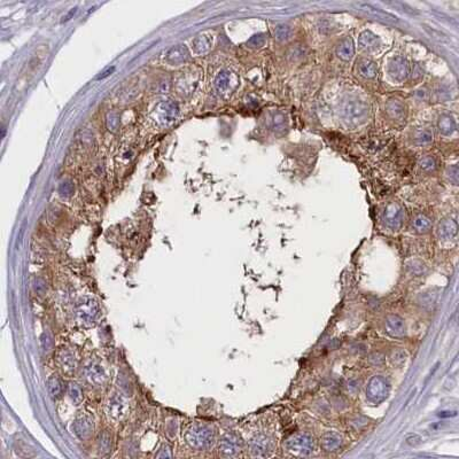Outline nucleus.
I'll list each match as a JSON object with an SVG mask.
<instances>
[{"mask_svg": "<svg viewBox=\"0 0 459 459\" xmlns=\"http://www.w3.org/2000/svg\"><path fill=\"white\" fill-rule=\"evenodd\" d=\"M185 441L192 449L203 451L209 449L215 443V430L207 424H192L184 434Z\"/></svg>", "mask_w": 459, "mask_h": 459, "instance_id": "obj_1", "label": "nucleus"}, {"mask_svg": "<svg viewBox=\"0 0 459 459\" xmlns=\"http://www.w3.org/2000/svg\"><path fill=\"white\" fill-rule=\"evenodd\" d=\"M370 107L365 101L353 98L343 105L341 114L343 120L349 125H360L365 123L369 117Z\"/></svg>", "mask_w": 459, "mask_h": 459, "instance_id": "obj_2", "label": "nucleus"}, {"mask_svg": "<svg viewBox=\"0 0 459 459\" xmlns=\"http://www.w3.org/2000/svg\"><path fill=\"white\" fill-rule=\"evenodd\" d=\"M76 316L84 325H93L100 315L99 303L92 297H82L76 303Z\"/></svg>", "mask_w": 459, "mask_h": 459, "instance_id": "obj_3", "label": "nucleus"}, {"mask_svg": "<svg viewBox=\"0 0 459 459\" xmlns=\"http://www.w3.org/2000/svg\"><path fill=\"white\" fill-rule=\"evenodd\" d=\"M248 448L249 451L256 457H265L269 456V453H271L275 448V440L266 433L265 430L256 432L248 441Z\"/></svg>", "mask_w": 459, "mask_h": 459, "instance_id": "obj_4", "label": "nucleus"}, {"mask_svg": "<svg viewBox=\"0 0 459 459\" xmlns=\"http://www.w3.org/2000/svg\"><path fill=\"white\" fill-rule=\"evenodd\" d=\"M83 374L86 383L93 387L103 386L107 379L106 371H105L104 367L98 363L91 362L90 364H87V365L84 367Z\"/></svg>", "mask_w": 459, "mask_h": 459, "instance_id": "obj_5", "label": "nucleus"}, {"mask_svg": "<svg viewBox=\"0 0 459 459\" xmlns=\"http://www.w3.org/2000/svg\"><path fill=\"white\" fill-rule=\"evenodd\" d=\"M384 222L391 230H398L402 226L403 218H404V212L398 203L391 202L385 208L384 212Z\"/></svg>", "mask_w": 459, "mask_h": 459, "instance_id": "obj_6", "label": "nucleus"}, {"mask_svg": "<svg viewBox=\"0 0 459 459\" xmlns=\"http://www.w3.org/2000/svg\"><path fill=\"white\" fill-rule=\"evenodd\" d=\"M388 384L387 381L380 376L374 377L369 383V387L366 388V395L372 402H380L385 397H387Z\"/></svg>", "mask_w": 459, "mask_h": 459, "instance_id": "obj_7", "label": "nucleus"}, {"mask_svg": "<svg viewBox=\"0 0 459 459\" xmlns=\"http://www.w3.org/2000/svg\"><path fill=\"white\" fill-rule=\"evenodd\" d=\"M128 403L121 394H113L107 403V413L113 420H121L127 415Z\"/></svg>", "mask_w": 459, "mask_h": 459, "instance_id": "obj_8", "label": "nucleus"}, {"mask_svg": "<svg viewBox=\"0 0 459 459\" xmlns=\"http://www.w3.org/2000/svg\"><path fill=\"white\" fill-rule=\"evenodd\" d=\"M72 430L77 437L80 440H86L94 432L93 418L89 415H82L77 417L72 424Z\"/></svg>", "mask_w": 459, "mask_h": 459, "instance_id": "obj_9", "label": "nucleus"}, {"mask_svg": "<svg viewBox=\"0 0 459 459\" xmlns=\"http://www.w3.org/2000/svg\"><path fill=\"white\" fill-rule=\"evenodd\" d=\"M388 72L393 77V79L397 80V82L405 80L410 75V65L408 60L403 57H395L393 60L389 62Z\"/></svg>", "mask_w": 459, "mask_h": 459, "instance_id": "obj_10", "label": "nucleus"}, {"mask_svg": "<svg viewBox=\"0 0 459 459\" xmlns=\"http://www.w3.org/2000/svg\"><path fill=\"white\" fill-rule=\"evenodd\" d=\"M241 444L238 435L234 433L226 434L219 443V454L224 457H234L240 453Z\"/></svg>", "mask_w": 459, "mask_h": 459, "instance_id": "obj_11", "label": "nucleus"}, {"mask_svg": "<svg viewBox=\"0 0 459 459\" xmlns=\"http://www.w3.org/2000/svg\"><path fill=\"white\" fill-rule=\"evenodd\" d=\"M289 451L295 454H300L302 456L309 455L314 449V443L310 437L307 435H296L293 436L292 439L288 441Z\"/></svg>", "mask_w": 459, "mask_h": 459, "instance_id": "obj_12", "label": "nucleus"}, {"mask_svg": "<svg viewBox=\"0 0 459 459\" xmlns=\"http://www.w3.org/2000/svg\"><path fill=\"white\" fill-rule=\"evenodd\" d=\"M58 363L65 373H72L77 367V358L70 349L64 348L58 353Z\"/></svg>", "mask_w": 459, "mask_h": 459, "instance_id": "obj_13", "label": "nucleus"}, {"mask_svg": "<svg viewBox=\"0 0 459 459\" xmlns=\"http://www.w3.org/2000/svg\"><path fill=\"white\" fill-rule=\"evenodd\" d=\"M358 44L362 50L371 52V51H376L377 48L380 46L381 39L377 36L376 34H373L372 31L364 30L363 33L359 35Z\"/></svg>", "mask_w": 459, "mask_h": 459, "instance_id": "obj_14", "label": "nucleus"}, {"mask_svg": "<svg viewBox=\"0 0 459 459\" xmlns=\"http://www.w3.org/2000/svg\"><path fill=\"white\" fill-rule=\"evenodd\" d=\"M437 236L442 240H451L457 236V222L453 218H446L440 223Z\"/></svg>", "mask_w": 459, "mask_h": 459, "instance_id": "obj_15", "label": "nucleus"}, {"mask_svg": "<svg viewBox=\"0 0 459 459\" xmlns=\"http://www.w3.org/2000/svg\"><path fill=\"white\" fill-rule=\"evenodd\" d=\"M336 55L343 61H350L355 55V44L352 37H346L336 46Z\"/></svg>", "mask_w": 459, "mask_h": 459, "instance_id": "obj_16", "label": "nucleus"}, {"mask_svg": "<svg viewBox=\"0 0 459 459\" xmlns=\"http://www.w3.org/2000/svg\"><path fill=\"white\" fill-rule=\"evenodd\" d=\"M387 332L394 338H401L405 334V325L398 316H389L386 321Z\"/></svg>", "mask_w": 459, "mask_h": 459, "instance_id": "obj_17", "label": "nucleus"}, {"mask_svg": "<svg viewBox=\"0 0 459 459\" xmlns=\"http://www.w3.org/2000/svg\"><path fill=\"white\" fill-rule=\"evenodd\" d=\"M437 127H439V131L442 133L443 136H451L454 135L457 130L456 121L451 115L444 114L441 115L439 117V122H437Z\"/></svg>", "mask_w": 459, "mask_h": 459, "instance_id": "obj_18", "label": "nucleus"}, {"mask_svg": "<svg viewBox=\"0 0 459 459\" xmlns=\"http://www.w3.org/2000/svg\"><path fill=\"white\" fill-rule=\"evenodd\" d=\"M357 70H358V73L360 76L369 79L374 78L378 73V67L376 62L372 60H367V59H363V60L358 62Z\"/></svg>", "mask_w": 459, "mask_h": 459, "instance_id": "obj_19", "label": "nucleus"}, {"mask_svg": "<svg viewBox=\"0 0 459 459\" xmlns=\"http://www.w3.org/2000/svg\"><path fill=\"white\" fill-rule=\"evenodd\" d=\"M387 113L395 120H402L405 116V106L399 100H389L386 105Z\"/></svg>", "mask_w": 459, "mask_h": 459, "instance_id": "obj_20", "label": "nucleus"}, {"mask_svg": "<svg viewBox=\"0 0 459 459\" xmlns=\"http://www.w3.org/2000/svg\"><path fill=\"white\" fill-rule=\"evenodd\" d=\"M412 227L415 229L416 232L418 233H426L428 232L432 227V220H430L429 217H427L426 215H423V213H419L415 217L412 222Z\"/></svg>", "mask_w": 459, "mask_h": 459, "instance_id": "obj_21", "label": "nucleus"}, {"mask_svg": "<svg viewBox=\"0 0 459 459\" xmlns=\"http://www.w3.org/2000/svg\"><path fill=\"white\" fill-rule=\"evenodd\" d=\"M188 59V52L186 50V47H184L183 45H179V46L173 48L168 54V60H169L171 64H180V62L186 61Z\"/></svg>", "mask_w": 459, "mask_h": 459, "instance_id": "obj_22", "label": "nucleus"}, {"mask_svg": "<svg viewBox=\"0 0 459 459\" xmlns=\"http://www.w3.org/2000/svg\"><path fill=\"white\" fill-rule=\"evenodd\" d=\"M230 85V72L227 70H220L215 78V87L219 93L225 92Z\"/></svg>", "mask_w": 459, "mask_h": 459, "instance_id": "obj_23", "label": "nucleus"}, {"mask_svg": "<svg viewBox=\"0 0 459 459\" xmlns=\"http://www.w3.org/2000/svg\"><path fill=\"white\" fill-rule=\"evenodd\" d=\"M160 107H162V109L161 110H163V118L168 121H173L174 118H176V116L178 115V110H179L178 109L177 104H175L170 100L164 101V103L160 105Z\"/></svg>", "mask_w": 459, "mask_h": 459, "instance_id": "obj_24", "label": "nucleus"}, {"mask_svg": "<svg viewBox=\"0 0 459 459\" xmlns=\"http://www.w3.org/2000/svg\"><path fill=\"white\" fill-rule=\"evenodd\" d=\"M47 388L52 397L55 399L60 397L62 393H64V385H62L61 380L57 377H52L48 379Z\"/></svg>", "mask_w": 459, "mask_h": 459, "instance_id": "obj_25", "label": "nucleus"}, {"mask_svg": "<svg viewBox=\"0 0 459 459\" xmlns=\"http://www.w3.org/2000/svg\"><path fill=\"white\" fill-rule=\"evenodd\" d=\"M293 35V29L287 24H280L276 28L275 30V37L277 40L279 41H286L288 40Z\"/></svg>", "mask_w": 459, "mask_h": 459, "instance_id": "obj_26", "label": "nucleus"}, {"mask_svg": "<svg viewBox=\"0 0 459 459\" xmlns=\"http://www.w3.org/2000/svg\"><path fill=\"white\" fill-rule=\"evenodd\" d=\"M415 142L418 145H427L433 141V133L429 130H419L415 133Z\"/></svg>", "mask_w": 459, "mask_h": 459, "instance_id": "obj_27", "label": "nucleus"}, {"mask_svg": "<svg viewBox=\"0 0 459 459\" xmlns=\"http://www.w3.org/2000/svg\"><path fill=\"white\" fill-rule=\"evenodd\" d=\"M98 448L101 453H109L111 449V437L109 434L106 432L100 434L98 439Z\"/></svg>", "mask_w": 459, "mask_h": 459, "instance_id": "obj_28", "label": "nucleus"}, {"mask_svg": "<svg viewBox=\"0 0 459 459\" xmlns=\"http://www.w3.org/2000/svg\"><path fill=\"white\" fill-rule=\"evenodd\" d=\"M68 395L71 401L75 403V404H79L83 399V394H82V389L77 384H70L68 387Z\"/></svg>", "mask_w": 459, "mask_h": 459, "instance_id": "obj_29", "label": "nucleus"}, {"mask_svg": "<svg viewBox=\"0 0 459 459\" xmlns=\"http://www.w3.org/2000/svg\"><path fill=\"white\" fill-rule=\"evenodd\" d=\"M419 166L420 168H422V170L425 171V173H433V171H435L437 168L436 161L432 156L424 157V159L420 161Z\"/></svg>", "mask_w": 459, "mask_h": 459, "instance_id": "obj_30", "label": "nucleus"}, {"mask_svg": "<svg viewBox=\"0 0 459 459\" xmlns=\"http://www.w3.org/2000/svg\"><path fill=\"white\" fill-rule=\"evenodd\" d=\"M193 46L198 53H203L210 48V40L206 36H200L194 40Z\"/></svg>", "mask_w": 459, "mask_h": 459, "instance_id": "obj_31", "label": "nucleus"}, {"mask_svg": "<svg viewBox=\"0 0 459 459\" xmlns=\"http://www.w3.org/2000/svg\"><path fill=\"white\" fill-rule=\"evenodd\" d=\"M265 41L266 38L264 34H256L249 38V40L247 41V45L251 48H261L262 46H264Z\"/></svg>", "mask_w": 459, "mask_h": 459, "instance_id": "obj_32", "label": "nucleus"}, {"mask_svg": "<svg viewBox=\"0 0 459 459\" xmlns=\"http://www.w3.org/2000/svg\"><path fill=\"white\" fill-rule=\"evenodd\" d=\"M286 127V117L285 115L282 113H277L276 115H273L272 117V128L275 130H283Z\"/></svg>", "mask_w": 459, "mask_h": 459, "instance_id": "obj_33", "label": "nucleus"}, {"mask_svg": "<svg viewBox=\"0 0 459 459\" xmlns=\"http://www.w3.org/2000/svg\"><path fill=\"white\" fill-rule=\"evenodd\" d=\"M360 6H362L363 10H366V12H369L371 14H374V15H377L379 17H383V19H389V20H395L396 21V17L393 16V15H390L389 13H385V12H383V10H380L378 8H374V7L370 6V5H360Z\"/></svg>", "mask_w": 459, "mask_h": 459, "instance_id": "obj_34", "label": "nucleus"}, {"mask_svg": "<svg viewBox=\"0 0 459 459\" xmlns=\"http://www.w3.org/2000/svg\"><path fill=\"white\" fill-rule=\"evenodd\" d=\"M304 54H306V48H304L302 45H296V46H294L288 53L290 60H294V61L302 59L304 57Z\"/></svg>", "mask_w": 459, "mask_h": 459, "instance_id": "obj_35", "label": "nucleus"}, {"mask_svg": "<svg viewBox=\"0 0 459 459\" xmlns=\"http://www.w3.org/2000/svg\"><path fill=\"white\" fill-rule=\"evenodd\" d=\"M447 176H448V178H449L450 181H453L455 185H457V183H458V167L454 166V167L448 168Z\"/></svg>", "mask_w": 459, "mask_h": 459, "instance_id": "obj_36", "label": "nucleus"}, {"mask_svg": "<svg viewBox=\"0 0 459 459\" xmlns=\"http://www.w3.org/2000/svg\"><path fill=\"white\" fill-rule=\"evenodd\" d=\"M416 96L419 98L420 100H426L428 98V92L426 90H419L416 92Z\"/></svg>", "mask_w": 459, "mask_h": 459, "instance_id": "obj_37", "label": "nucleus"}, {"mask_svg": "<svg viewBox=\"0 0 459 459\" xmlns=\"http://www.w3.org/2000/svg\"><path fill=\"white\" fill-rule=\"evenodd\" d=\"M423 75H424L423 68L419 65H417L415 71H413V77H415V78H418V77H423Z\"/></svg>", "mask_w": 459, "mask_h": 459, "instance_id": "obj_38", "label": "nucleus"}, {"mask_svg": "<svg viewBox=\"0 0 459 459\" xmlns=\"http://www.w3.org/2000/svg\"><path fill=\"white\" fill-rule=\"evenodd\" d=\"M114 69H115V68H114V67H111V68H110V69H108V70H107V71H106V72H104V75H100L99 77H98V78H105V77H106V76H108V75H109V73H111V71H114Z\"/></svg>", "mask_w": 459, "mask_h": 459, "instance_id": "obj_39", "label": "nucleus"}]
</instances>
